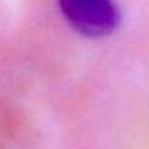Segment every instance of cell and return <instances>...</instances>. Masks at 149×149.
Wrapping results in <instances>:
<instances>
[{"label":"cell","instance_id":"6da1fadb","mask_svg":"<svg viewBox=\"0 0 149 149\" xmlns=\"http://www.w3.org/2000/svg\"><path fill=\"white\" fill-rule=\"evenodd\" d=\"M68 24L87 38H102L114 31L120 21L113 0H59Z\"/></svg>","mask_w":149,"mask_h":149}]
</instances>
